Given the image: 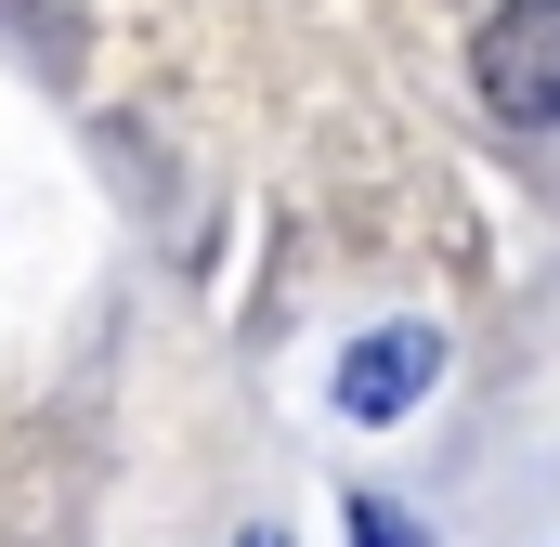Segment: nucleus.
Here are the masks:
<instances>
[{
  "label": "nucleus",
  "mask_w": 560,
  "mask_h": 547,
  "mask_svg": "<svg viewBox=\"0 0 560 547\" xmlns=\"http://www.w3.org/2000/svg\"><path fill=\"white\" fill-rule=\"evenodd\" d=\"M352 547H418V522H405V509H378V496H352Z\"/></svg>",
  "instance_id": "7ed1b4c3"
},
{
  "label": "nucleus",
  "mask_w": 560,
  "mask_h": 547,
  "mask_svg": "<svg viewBox=\"0 0 560 547\" xmlns=\"http://www.w3.org/2000/svg\"><path fill=\"white\" fill-rule=\"evenodd\" d=\"M248 547H287V535H248Z\"/></svg>",
  "instance_id": "20e7f679"
},
{
  "label": "nucleus",
  "mask_w": 560,
  "mask_h": 547,
  "mask_svg": "<svg viewBox=\"0 0 560 547\" xmlns=\"http://www.w3.org/2000/svg\"><path fill=\"white\" fill-rule=\"evenodd\" d=\"M430 365H443L430 326H378V339H352V352H339V417H365V430L405 417V405L430 392Z\"/></svg>",
  "instance_id": "f03ea898"
},
{
  "label": "nucleus",
  "mask_w": 560,
  "mask_h": 547,
  "mask_svg": "<svg viewBox=\"0 0 560 547\" xmlns=\"http://www.w3.org/2000/svg\"><path fill=\"white\" fill-rule=\"evenodd\" d=\"M469 79L509 131H548L560 118V0H509L482 39H469Z\"/></svg>",
  "instance_id": "f257e3e1"
}]
</instances>
